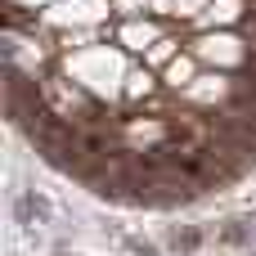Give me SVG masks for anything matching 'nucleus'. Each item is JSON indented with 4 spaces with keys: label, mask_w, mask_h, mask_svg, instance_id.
Segmentation results:
<instances>
[{
    "label": "nucleus",
    "mask_w": 256,
    "mask_h": 256,
    "mask_svg": "<svg viewBox=\"0 0 256 256\" xmlns=\"http://www.w3.org/2000/svg\"><path fill=\"white\" fill-rule=\"evenodd\" d=\"M144 58H148V63H171V58H176V40H171V36H162Z\"/></svg>",
    "instance_id": "423d86ee"
},
{
    "label": "nucleus",
    "mask_w": 256,
    "mask_h": 256,
    "mask_svg": "<svg viewBox=\"0 0 256 256\" xmlns=\"http://www.w3.org/2000/svg\"><path fill=\"white\" fill-rule=\"evenodd\" d=\"M243 4H248V0H212L198 22H202V27H212V22H238V18H243Z\"/></svg>",
    "instance_id": "20e7f679"
},
{
    "label": "nucleus",
    "mask_w": 256,
    "mask_h": 256,
    "mask_svg": "<svg viewBox=\"0 0 256 256\" xmlns=\"http://www.w3.org/2000/svg\"><path fill=\"white\" fill-rule=\"evenodd\" d=\"M112 9H117L122 18H135V14L144 9V0H112Z\"/></svg>",
    "instance_id": "6e6552de"
},
{
    "label": "nucleus",
    "mask_w": 256,
    "mask_h": 256,
    "mask_svg": "<svg viewBox=\"0 0 256 256\" xmlns=\"http://www.w3.org/2000/svg\"><path fill=\"white\" fill-rule=\"evenodd\" d=\"M198 63H202L198 54H184V58H171V63H166V86H171V90H189V86L198 81Z\"/></svg>",
    "instance_id": "7ed1b4c3"
},
{
    "label": "nucleus",
    "mask_w": 256,
    "mask_h": 256,
    "mask_svg": "<svg viewBox=\"0 0 256 256\" xmlns=\"http://www.w3.org/2000/svg\"><path fill=\"white\" fill-rule=\"evenodd\" d=\"M130 99H140V94H153V76H148V68H135V72H126V86H122Z\"/></svg>",
    "instance_id": "39448f33"
},
{
    "label": "nucleus",
    "mask_w": 256,
    "mask_h": 256,
    "mask_svg": "<svg viewBox=\"0 0 256 256\" xmlns=\"http://www.w3.org/2000/svg\"><path fill=\"white\" fill-rule=\"evenodd\" d=\"M194 54H198L202 63H220V68L248 63V50H243V40H238V36H230V32H216V36H198V40H194Z\"/></svg>",
    "instance_id": "f257e3e1"
},
{
    "label": "nucleus",
    "mask_w": 256,
    "mask_h": 256,
    "mask_svg": "<svg viewBox=\"0 0 256 256\" xmlns=\"http://www.w3.org/2000/svg\"><path fill=\"white\" fill-rule=\"evenodd\" d=\"M158 40H162V27H158V22H140V18H130V22L122 27V45L135 50V54H148Z\"/></svg>",
    "instance_id": "f03ea898"
},
{
    "label": "nucleus",
    "mask_w": 256,
    "mask_h": 256,
    "mask_svg": "<svg viewBox=\"0 0 256 256\" xmlns=\"http://www.w3.org/2000/svg\"><path fill=\"white\" fill-rule=\"evenodd\" d=\"M207 4L212 0H176V18H202Z\"/></svg>",
    "instance_id": "0eeeda50"
}]
</instances>
